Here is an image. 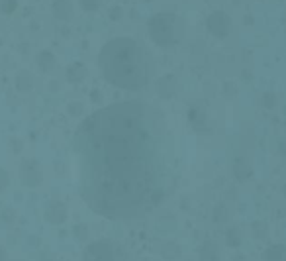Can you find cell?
Wrapping results in <instances>:
<instances>
[{
    "instance_id": "1",
    "label": "cell",
    "mask_w": 286,
    "mask_h": 261,
    "mask_svg": "<svg viewBox=\"0 0 286 261\" xmlns=\"http://www.w3.org/2000/svg\"><path fill=\"white\" fill-rule=\"evenodd\" d=\"M81 195L100 216L139 218L171 193L175 139L159 110L124 100L91 114L75 133Z\"/></svg>"
},
{
    "instance_id": "2",
    "label": "cell",
    "mask_w": 286,
    "mask_h": 261,
    "mask_svg": "<svg viewBox=\"0 0 286 261\" xmlns=\"http://www.w3.org/2000/svg\"><path fill=\"white\" fill-rule=\"evenodd\" d=\"M98 67L110 85L126 91H139L151 79L153 59L137 39L116 37L100 49Z\"/></svg>"
},
{
    "instance_id": "3",
    "label": "cell",
    "mask_w": 286,
    "mask_h": 261,
    "mask_svg": "<svg viewBox=\"0 0 286 261\" xmlns=\"http://www.w3.org/2000/svg\"><path fill=\"white\" fill-rule=\"evenodd\" d=\"M149 37L159 47H173L185 37V22L173 12H159L147 24Z\"/></svg>"
},
{
    "instance_id": "4",
    "label": "cell",
    "mask_w": 286,
    "mask_h": 261,
    "mask_svg": "<svg viewBox=\"0 0 286 261\" xmlns=\"http://www.w3.org/2000/svg\"><path fill=\"white\" fill-rule=\"evenodd\" d=\"M83 261H129L126 250L112 240H98L87 246Z\"/></svg>"
},
{
    "instance_id": "5",
    "label": "cell",
    "mask_w": 286,
    "mask_h": 261,
    "mask_svg": "<svg viewBox=\"0 0 286 261\" xmlns=\"http://www.w3.org/2000/svg\"><path fill=\"white\" fill-rule=\"evenodd\" d=\"M206 28L214 37H227L231 32V18L222 10H216L206 18Z\"/></svg>"
},
{
    "instance_id": "6",
    "label": "cell",
    "mask_w": 286,
    "mask_h": 261,
    "mask_svg": "<svg viewBox=\"0 0 286 261\" xmlns=\"http://www.w3.org/2000/svg\"><path fill=\"white\" fill-rule=\"evenodd\" d=\"M45 220L49 224H63L67 220V206H65L61 200H51L47 206H45Z\"/></svg>"
},
{
    "instance_id": "7",
    "label": "cell",
    "mask_w": 286,
    "mask_h": 261,
    "mask_svg": "<svg viewBox=\"0 0 286 261\" xmlns=\"http://www.w3.org/2000/svg\"><path fill=\"white\" fill-rule=\"evenodd\" d=\"M20 177H22V181L28 187H37L41 183V169L37 167L35 161H24L22 171H20Z\"/></svg>"
},
{
    "instance_id": "8",
    "label": "cell",
    "mask_w": 286,
    "mask_h": 261,
    "mask_svg": "<svg viewBox=\"0 0 286 261\" xmlns=\"http://www.w3.org/2000/svg\"><path fill=\"white\" fill-rule=\"evenodd\" d=\"M189 120L196 130L204 131L208 130V114H206V108L200 106V104H194L189 108Z\"/></svg>"
},
{
    "instance_id": "9",
    "label": "cell",
    "mask_w": 286,
    "mask_h": 261,
    "mask_svg": "<svg viewBox=\"0 0 286 261\" xmlns=\"http://www.w3.org/2000/svg\"><path fill=\"white\" fill-rule=\"evenodd\" d=\"M53 16L61 22H67L73 18V4L71 0H55L53 2Z\"/></svg>"
},
{
    "instance_id": "10",
    "label": "cell",
    "mask_w": 286,
    "mask_h": 261,
    "mask_svg": "<svg viewBox=\"0 0 286 261\" xmlns=\"http://www.w3.org/2000/svg\"><path fill=\"white\" fill-rule=\"evenodd\" d=\"M200 260L202 261H218L220 260V248L214 240H206L200 248Z\"/></svg>"
},
{
    "instance_id": "11",
    "label": "cell",
    "mask_w": 286,
    "mask_h": 261,
    "mask_svg": "<svg viewBox=\"0 0 286 261\" xmlns=\"http://www.w3.org/2000/svg\"><path fill=\"white\" fill-rule=\"evenodd\" d=\"M263 261H286V246L275 244L263 252Z\"/></svg>"
},
{
    "instance_id": "12",
    "label": "cell",
    "mask_w": 286,
    "mask_h": 261,
    "mask_svg": "<svg viewBox=\"0 0 286 261\" xmlns=\"http://www.w3.org/2000/svg\"><path fill=\"white\" fill-rule=\"evenodd\" d=\"M85 77H87V69L81 65V63H75V65H71L67 69V79L71 83H81Z\"/></svg>"
},
{
    "instance_id": "13",
    "label": "cell",
    "mask_w": 286,
    "mask_h": 261,
    "mask_svg": "<svg viewBox=\"0 0 286 261\" xmlns=\"http://www.w3.org/2000/svg\"><path fill=\"white\" fill-rule=\"evenodd\" d=\"M37 65H39L41 71H51V69L55 67L53 53H51V51H41V53L37 55Z\"/></svg>"
},
{
    "instance_id": "14",
    "label": "cell",
    "mask_w": 286,
    "mask_h": 261,
    "mask_svg": "<svg viewBox=\"0 0 286 261\" xmlns=\"http://www.w3.org/2000/svg\"><path fill=\"white\" fill-rule=\"evenodd\" d=\"M251 175V167H249V163L245 161V159H237V163H235V177L237 179H247Z\"/></svg>"
},
{
    "instance_id": "15",
    "label": "cell",
    "mask_w": 286,
    "mask_h": 261,
    "mask_svg": "<svg viewBox=\"0 0 286 261\" xmlns=\"http://www.w3.org/2000/svg\"><path fill=\"white\" fill-rule=\"evenodd\" d=\"M225 242H227V246H231V248L241 246V236L237 234V228H229L225 232Z\"/></svg>"
},
{
    "instance_id": "16",
    "label": "cell",
    "mask_w": 286,
    "mask_h": 261,
    "mask_svg": "<svg viewBox=\"0 0 286 261\" xmlns=\"http://www.w3.org/2000/svg\"><path fill=\"white\" fill-rule=\"evenodd\" d=\"M16 83H18V89H20V91H24V93H26V91H30V89H32V85H33L32 77H30L28 73H22V75L18 77V81H16Z\"/></svg>"
},
{
    "instance_id": "17",
    "label": "cell",
    "mask_w": 286,
    "mask_h": 261,
    "mask_svg": "<svg viewBox=\"0 0 286 261\" xmlns=\"http://www.w3.org/2000/svg\"><path fill=\"white\" fill-rule=\"evenodd\" d=\"M18 8V0H0V12L2 14H12Z\"/></svg>"
},
{
    "instance_id": "18",
    "label": "cell",
    "mask_w": 286,
    "mask_h": 261,
    "mask_svg": "<svg viewBox=\"0 0 286 261\" xmlns=\"http://www.w3.org/2000/svg\"><path fill=\"white\" fill-rule=\"evenodd\" d=\"M227 216H229V210H227V206H216V210H214V220L216 222H225L227 220Z\"/></svg>"
},
{
    "instance_id": "19",
    "label": "cell",
    "mask_w": 286,
    "mask_h": 261,
    "mask_svg": "<svg viewBox=\"0 0 286 261\" xmlns=\"http://www.w3.org/2000/svg\"><path fill=\"white\" fill-rule=\"evenodd\" d=\"M100 2L102 0H81V8L85 12H96L100 8Z\"/></svg>"
},
{
    "instance_id": "20",
    "label": "cell",
    "mask_w": 286,
    "mask_h": 261,
    "mask_svg": "<svg viewBox=\"0 0 286 261\" xmlns=\"http://www.w3.org/2000/svg\"><path fill=\"white\" fill-rule=\"evenodd\" d=\"M261 102H263V106L273 108V106H277V95H273V93H265V95L261 97Z\"/></svg>"
},
{
    "instance_id": "21",
    "label": "cell",
    "mask_w": 286,
    "mask_h": 261,
    "mask_svg": "<svg viewBox=\"0 0 286 261\" xmlns=\"http://www.w3.org/2000/svg\"><path fill=\"white\" fill-rule=\"evenodd\" d=\"M253 236L255 238H265L267 236V226L263 222H255L253 224Z\"/></svg>"
},
{
    "instance_id": "22",
    "label": "cell",
    "mask_w": 286,
    "mask_h": 261,
    "mask_svg": "<svg viewBox=\"0 0 286 261\" xmlns=\"http://www.w3.org/2000/svg\"><path fill=\"white\" fill-rule=\"evenodd\" d=\"M8 183H10V177H8V173L4 171V169H0V193L8 187Z\"/></svg>"
},
{
    "instance_id": "23",
    "label": "cell",
    "mask_w": 286,
    "mask_h": 261,
    "mask_svg": "<svg viewBox=\"0 0 286 261\" xmlns=\"http://www.w3.org/2000/svg\"><path fill=\"white\" fill-rule=\"evenodd\" d=\"M69 110H71L73 116H79V114L83 112V104H81V102H71V104H69Z\"/></svg>"
},
{
    "instance_id": "24",
    "label": "cell",
    "mask_w": 286,
    "mask_h": 261,
    "mask_svg": "<svg viewBox=\"0 0 286 261\" xmlns=\"http://www.w3.org/2000/svg\"><path fill=\"white\" fill-rule=\"evenodd\" d=\"M120 18H122V8H120V6L112 8V10H110V20H120Z\"/></svg>"
},
{
    "instance_id": "25",
    "label": "cell",
    "mask_w": 286,
    "mask_h": 261,
    "mask_svg": "<svg viewBox=\"0 0 286 261\" xmlns=\"http://www.w3.org/2000/svg\"><path fill=\"white\" fill-rule=\"evenodd\" d=\"M93 98H95L96 102H98V100H102V95H100V93H93Z\"/></svg>"
},
{
    "instance_id": "26",
    "label": "cell",
    "mask_w": 286,
    "mask_h": 261,
    "mask_svg": "<svg viewBox=\"0 0 286 261\" xmlns=\"http://www.w3.org/2000/svg\"><path fill=\"white\" fill-rule=\"evenodd\" d=\"M4 260H6V254H4V250L0 248V261H4Z\"/></svg>"
},
{
    "instance_id": "27",
    "label": "cell",
    "mask_w": 286,
    "mask_h": 261,
    "mask_svg": "<svg viewBox=\"0 0 286 261\" xmlns=\"http://www.w3.org/2000/svg\"><path fill=\"white\" fill-rule=\"evenodd\" d=\"M281 149H283L281 153H283V155H286V143H281Z\"/></svg>"
},
{
    "instance_id": "28",
    "label": "cell",
    "mask_w": 286,
    "mask_h": 261,
    "mask_svg": "<svg viewBox=\"0 0 286 261\" xmlns=\"http://www.w3.org/2000/svg\"><path fill=\"white\" fill-rule=\"evenodd\" d=\"M283 193H285V195H286V185H285V187H283Z\"/></svg>"
}]
</instances>
